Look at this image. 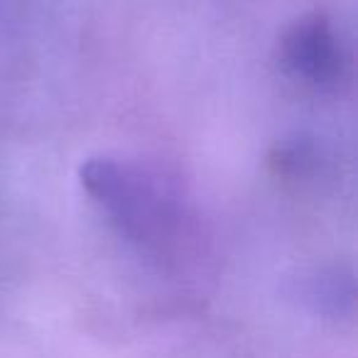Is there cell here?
<instances>
[{
    "label": "cell",
    "instance_id": "2",
    "mask_svg": "<svg viewBox=\"0 0 358 358\" xmlns=\"http://www.w3.org/2000/svg\"><path fill=\"white\" fill-rule=\"evenodd\" d=\"M81 185L94 199L106 204H120L125 189L123 169L110 159H91L81 167Z\"/></svg>",
    "mask_w": 358,
    "mask_h": 358
},
{
    "label": "cell",
    "instance_id": "1",
    "mask_svg": "<svg viewBox=\"0 0 358 358\" xmlns=\"http://www.w3.org/2000/svg\"><path fill=\"white\" fill-rule=\"evenodd\" d=\"M282 62L294 76L307 81H329L338 71V45L322 15L294 22L282 37Z\"/></svg>",
    "mask_w": 358,
    "mask_h": 358
}]
</instances>
